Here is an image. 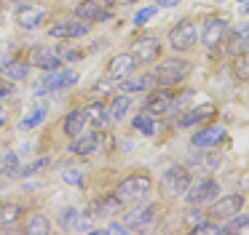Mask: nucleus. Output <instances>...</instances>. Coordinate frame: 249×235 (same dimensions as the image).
<instances>
[{
  "label": "nucleus",
  "instance_id": "6ab92c4d",
  "mask_svg": "<svg viewBox=\"0 0 249 235\" xmlns=\"http://www.w3.org/2000/svg\"><path fill=\"white\" fill-rule=\"evenodd\" d=\"M225 43H228V53H241L249 51V24H236L231 32H225Z\"/></svg>",
  "mask_w": 249,
  "mask_h": 235
},
{
  "label": "nucleus",
  "instance_id": "6e6552de",
  "mask_svg": "<svg viewBox=\"0 0 249 235\" xmlns=\"http://www.w3.org/2000/svg\"><path fill=\"white\" fill-rule=\"evenodd\" d=\"M89 32V21L83 19H59L49 27V35L54 40H75V37H83Z\"/></svg>",
  "mask_w": 249,
  "mask_h": 235
},
{
  "label": "nucleus",
  "instance_id": "bb28decb",
  "mask_svg": "<svg viewBox=\"0 0 249 235\" xmlns=\"http://www.w3.org/2000/svg\"><path fill=\"white\" fill-rule=\"evenodd\" d=\"M19 217H22V206L19 203H0V233L11 227Z\"/></svg>",
  "mask_w": 249,
  "mask_h": 235
},
{
  "label": "nucleus",
  "instance_id": "c756f323",
  "mask_svg": "<svg viewBox=\"0 0 249 235\" xmlns=\"http://www.w3.org/2000/svg\"><path fill=\"white\" fill-rule=\"evenodd\" d=\"M233 75H236V80L249 83V51H241L233 56Z\"/></svg>",
  "mask_w": 249,
  "mask_h": 235
},
{
  "label": "nucleus",
  "instance_id": "c9c22d12",
  "mask_svg": "<svg viewBox=\"0 0 249 235\" xmlns=\"http://www.w3.org/2000/svg\"><path fill=\"white\" fill-rule=\"evenodd\" d=\"M156 11H158V5H147V8H140V11H137V16H134V24H137V27H145V21H150L153 16H156Z\"/></svg>",
  "mask_w": 249,
  "mask_h": 235
},
{
  "label": "nucleus",
  "instance_id": "393cba45",
  "mask_svg": "<svg viewBox=\"0 0 249 235\" xmlns=\"http://www.w3.org/2000/svg\"><path fill=\"white\" fill-rule=\"evenodd\" d=\"M156 72L153 75H140V78H124V83H121V88H124V94H134V91H145L150 88V85H156Z\"/></svg>",
  "mask_w": 249,
  "mask_h": 235
},
{
  "label": "nucleus",
  "instance_id": "de8ad7c7",
  "mask_svg": "<svg viewBox=\"0 0 249 235\" xmlns=\"http://www.w3.org/2000/svg\"><path fill=\"white\" fill-rule=\"evenodd\" d=\"M0 14H3V5H0Z\"/></svg>",
  "mask_w": 249,
  "mask_h": 235
},
{
  "label": "nucleus",
  "instance_id": "1a4fd4ad",
  "mask_svg": "<svg viewBox=\"0 0 249 235\" xmlns=\"http://www.w3.org/2000/svg\"><path fill=\"white\" fill-rule=\"evenodd\" d=\"M217 195H220V185H217V179H212V176H206V179H201V182H196V185H190L188 192H185V198H188L190 206L209 203V201H214Z\"/></svg>",
  "mask_w": 249,
  "mask_h": 235
},
{
  "label": "nucleus",
  "instance_id": "9d476101",
  "mask_svg": "<svg viewBox=\"0 0 249 235\" xmlns=\"http://www.w3.org/2000/svg\"><path fill=\"white\" fill-rule=\"evenodd\" d=\"M225 32H228V21L222 19V16H209V19L204 21V27H201L198 37L206 48H214L225 40Z\"/></svg>",
  "mask_w": 249,
  "mask_h": 235
},
{
  "label": "nucleus",
  "instance_id": "49530a36",
  "mask_svg": "<svg viewBox=\"0 0 249 235\" xmlns=\"http://www.w3.org/2000/svg\"><path fill=\"white\" fill-rule=\"evenodd\" d=\"M244 11H247V14H249V5H244Z\"/></svg>",
  "mask_w": 249,
  "mask_h": 235
},
{
  "label": "nucleus",
  "instance_id": "aec40b11",
  "mask_svg": "<svg viewBox=\"0 0 249 235\" xmlns=\"http://www.w3.org/2000/svg\"><path fill=\"white\" fill-rule=\"evenodd\" d=\"M222 139H225V128L222 126H209L204 128V131H196L193 134V147H214V144H220Z\"/></svg>",
  "mask_w": 249,
  "mask_h": 235
},
{
  "label": "nucleus",
  "instance_id": "4be33fe9",
  "mask_svg": "<svg viewBox=\"0 0 249 235\" xmlns=\"http://www.w3.org/2000/svg\"><path fill=\"white\" fill-rule=\"evenodd\" d=\"M83 112H86L89 123H94L97 128H107L110 120H113V115H110V107H105L102 101H91V104L83 107Z\"/></svg>",
  "mask_w": 249,
  "mask_h": 235
},
{
  "label": "nucleus",
  "instance_id": "473e14b6",
  "mask_svg": "<svg viewBox=\"0 0 249 235\" xmlns=\"http://www.w3.org/2000/svg\"><path fill=\"white\" fill-rule=\"evenodd\" d=\"M249 224V217L247 214H236V219H225V224L220 227V233H236V230H241V227H247Z\"/></svg>",
  "mask_w": 249,
  "mask_h": 235
},
{
  "label": "nucleus",
  "instance_id": "9b49d317",
  "mask_svg": "<svg viewBox=\"0 0 249 235\" xmlns=\"http://www.w3.org/2000/svg\"><path fill=\"white\" fill-rule=\"evenodd\" d=\"M131 56L137 59V64L158 62V56H161V40H158V37H140V40H134V46H131Z\"/></svg>",
  "mask_w": 249,
  "mask_h": 235
},
{
  "label": "nucleus",
  "instance_id": "7ed1b4c3",
  "mask_svg": "<svg viewBox=\"0 0 249 235\" xmlns=\"http://www.w3.org/2000/svg\"><path fill=\"white\" fill-rule=\"evenodd\" d=\"M190 69H193V64L185 59H163L156 67V80L158 85H177L190 75Z\"/></svg>",
  "mask_w": 249,
  "mask_h": 235
},
{
  "label": "nucleus",
  "instance_id": "39448f33",
  "mask_svg": "<svg viewBox=\"0 0 249 235\" xmlns=\"http://www.w3.org/2000/svg\"><path fill=\"white\" fill-rule=\"evenodd\" d=\"M196 40H198V30H196V24L190 19H182L177 21V24L169 30V46L174 48V51H190V48L196 46Z\"/></svg>",
  "mask_w": 249,
  "mask_h": 235
},
{
  "label": "nucleus",
  "instance_id": "f704fd0d",
  "mask_svg": "<svg viewBox=\"0 0 249 235\" xmlns=\"http://www.w3.org/2000/svg\"><path fill=\"white\" fill-rule=\"evenodd\" d=\"M43 120H46V107H38V110H35L33 115H27V118H24V120L19 123V126H22L24 131H27V128H35L38 123H43Z\"/></svg>",
  "mask_w": 249,
  "mask_h": 235
},
{
  "label": "nucleus",
  "instance_id": "2f4dec72",
  "mask_svg": "<svg viewBox=\"0 0 249 235\" xmlns=\"http://www.w3.org/2000/svg\"><path fill=\"white\" fill-rule=\"evenodd\" d=\"M78 208H72V206H67V208H62L59 211V227L62 230H72L75 227V222H78Z\"/></svg>",
  "mask_w": 249,
  "mask_h": 235
},
{
  "label": "nucleus",
  "instance_id": "a878e982",
  "mask_svg": "<svg viewBox=\"0 0 249 235\" xmlns=\"http://www.w3.org/2000/svg\"><path fill=\"white\" fill-rule=\"evenodd\" d=\"M24 233L27 235H49L51 233L49 217H43V214H33V217H27V222H24Z\"/></svg>",
  "mask_w": 249,
  "mask_h": 235
},
{
  "label": "nucleus",
  "instance_id": "c03bdc74",
  "mask_svg": "<svg viewBox=\"0 0 249 235\" xmlns=\"http://www.w3.org/2000/svg\"><path fill=\"white\" fill-rule=\"evenodd\" d=\"M6 118H8V112H6V107H0V126L6 123Z\"/></svg>",
  "mask_w": 249,
  "mask_h": 235
},
{
  "label": "nucleus",
  "instance_id": "cd10ccee",
  "mask_svg": "<svg viewBox=\"0 0 249 235\" xmlns=\"http://www.w3.org/2000/svg\"><path fill=\"white\" fill-rule=\"evenodd\" d=\"M212 110H214V107H209V104H204V107H196L193 112L188 110V112H185V115L177 120V126H179V128H190V126H196V123H201L204 118H209V115H212Z\"/></svg>",
  "mask_w": 249,
  "mask_h": 235
},
{
  "label": "nucleus",
  "instance_id": "ea45409f",
  "mask_svg": "<svg viewBox=\"0 0 249 235\" xmlns=\"http://www.w3.org/2000/svg\"><path fill=\"white\" fill-rule=\"evenodd\" d=\"M72 230H75V233H94L91 224H89L86 219H81V217H78V222H75V227H72Z\"/></svg>",
  "mask_w": 249,
  "mask_h": 235
},
{
  "label": "nucleus",
  "instance_id": "f3484780",
  "mask_svg": "<svg viewBox=\"0 0 249 235\" xmlns=\"http://www.w3.org/2000/svg\"><path fill=\"white\" fill-rule=\"evenodd\" d=\"M121 206H124V203H121V198L113 192V195L97 198V201H91V203H89L86 217H89V219H97V217H110V214H115Z\"/></svg>",
  "mask_w": 249,
  "mask_h": 235
},
{
  "label": "nucleus",
  "instance_id": "0eeeda50",
  "mask_svg": "<svg viewBox=\"0 0 249 235\" xmlns=\"http://www.w3.org/2000/svg\"><path fill=\"white\" fill-rule=\"evenodd\" d=\"M241 206H244V198L238 195V192H233V195H217L214 201H212L206 217H209L212 222H214V219H231L241 211Z\"/></svg>",
  "mask_w": 249,
  "mask_h": 235
},
{
  "label": "nucleus",
  "instance_id": "a211bd4d",
  "mask_svg": "<svg viewBox=\"0 0 249 235\" xmlns=\"http://www.w3.org/2000/svg\"><path fill=\"white\" fill-rule=\"evenodd\" d=\"M99 134L97 131H83L81 136H75L70 142V152H75V155H81V158H86V155H94V152H99Z\"/></svg>",
  "mask_w": 249,
  "mask_h": 235
},
{
  "label": "nucleus",
  "instance_id": "4c0bfd02",
  "mask_svg": "<svg viewBox=\"0 0 249 235\" xmlns=\"http://www.w3.org/2000/svg\"><path fill=\"white\" fill-rule=\"evenodd\" d=\"M11 94H14V80H8L6 75H0V99H6Z\"/></svg>",
  "mask_w": 249,
  "mask_h": 235
},
{
  "label": "nucleus",
  "instance_id": "72a5a7b5",
  "mask_svg": "<svg viewBox=\"0 0 249 235\" xmlns=\"http://www.w3.org/2000/svg\"><path fill=\"white\" fill-rule=\"evenodd\" d=\"M56 53L62 56V62H78V59H83V48H75V46H59Z\"/></svg>",
  "mask_w": 249,
  "mask_h": 235
},
{
  "label": "nucleus",
  "instance_id": "423d86ee",
  "mask_svg": "<svg viewBox=\"0 0 249 235\" xmlns=\"http://www.w3.org/2000/svg\"><path fill=\"white\" fill-rule=\"evenodd\" d=\"M156 214H158V208L153 206V203H137L131 211H126V217H124V224L129 230H134V233H145L147 227L153 224V219H156Z\"/></svg>",
  "mask_w": 249,
  "mask_h": 235
},
{
  "label": "nucleus",
  "instance_id": "f03ea898",
  "mask_svg": "<svg viewBox=\"0 0 249 235\" xmlns=\"http://www.w3.org/2000/svg\"><path fill=\"white\" fill-rule=\"evenodd\" d=\"M190 179H193V176H190V168H185V166H169V168L161 174V192H163V198H169V201L185 198L188 187L193 185Z\"/></svg>",
  "mask_w": 249,
  "mask_h": 235
},
{
  "label": "nucleus",
  "instance_id": "79ce46f5",
  "mask_svg": "<svg viewBox=\"0 0 249 235\" xmlns=\"http://www.w3.org/2000/svg\"><path fill=\"white\" fill-rule=\"evenodd\" d=\"M126 230H129V227H126V224H121V222H113V224H110V227H107V233H113V235H124Z\"/></svg>",
  "mask_w": 249,
  "mask_h": 235
},
{
  "label": "nucleus",
  "instance_id": "20e7f679",
  "mask_svg": "<svg viewBox=\"0 0 249 235\" xmlns=\"http://www.w3.org/2000/svg\"><path fill=\"white\" fill-rule=\"evenodd\" d=\"M78 83V72L75 69H67V67H62V69H54V72H46L43 78H40V83H38V88H35V96H40V94H49V91H65V88H72V85Z\"/></svg>",
  "mask_w": 249,
  "mask_h": 235
},
{
  "label": "nucleus",
  "instance_id": "09e8293b",
  "mask_svg": "<svg viewBox=\"0 0 249 235\" xmlns=\"http://www.w3.org/2000/svg\"><path fill=\"white\" fill-rule=\"evenodd\" d=\"M241 3H247V0H241Z\"/></svg>",
  "mask_w": 249,
  "mask_h": 235
},
{
  "label": "nucleus",
  "instance_id": "58836bf2",
  "mask_svg": "<svg viewBox=\"0 0 249 235\" xmlns=\"http://www.w3.org/2000/svg\"><path fill=\"white\" fill-rule=\"evenodd\" d=\"M193 233H220V227H217V224H212V222H201V224H196L193 227Z\"/></svg>",
  "mask_w": 249,
  "mask_h": 235
},
{
  "label": "nucleus",
  "instance_id": "a19ab883",
  "mask_svg": "<svg viewBox=\"0 0 249 235\" xmlns=\"http://www.w3.org/2000/svg\"><path fill=\"white\" fill-rule=\"evenodd\" d=\"M65 179L70 182V185H83V176L78 174V171H67V174H65Z\"/></svg>",
  "mask_w": 249,
  "mask_h": 235
},
{
  "label": "nucleus",
  "instance_id": "5701e85b",
  "mask_svg": "<svg viewBox=\"0 0 249 235\" xmlns=\"http://www.w3.org/2000/svg\"><path fill=\"white\" fill-rule=\"evenodd\" d=\"M0 75H6L8 80H24L30 75V64L22 62V59H6V62H0Z\"/></svg>",
  "mask_w": 249,
  "mask_h": 235
},
{
  "label": "nucleus",
  "instance_id": "4468645a",
  "mask_svg": "<svg viewBox=\"0 0 249 235\" xmlns=\"http://www.w3.org/2000/svg\"><path fill=\"white\" fill-rule=\"evenodd\" d=\"M134 67H137V59L131 56V53H115L107 62V78L110 80H124V78H129V75H134Z\"/></svg>",
  "mask_w": 249,
  "mask_h": 235
},
{
  "label": "nucleus",
  "instance_id": "b1692460",
  "mask_svg": "<svg viewBox=\"0 0 249 235\" xmlns=\"http://www.w3.org/2000/svg\"><path fill=\"white\" fill-rule=\"evenodd\" d=\"M0 174L11 176V179L22 176V163H19L17 152H11V150H0Z\"/></svg>",
  "mask_w": 249,
  "mask_h": 235
},
{
  "label": "nucleus",
  "instance_id": "ddd939ff",
  "mask_svg": "<svg viewBox=\"0 0 249 235\" xmlns=\"http://www.w3.org/2000/svg\"><path fill=\"white\" fill-rule=\"evenodd\" d=\"M49 19V11L43 5H19L17 8V24L22 30H35Z\"/></svg>",
  "mask_w": 249,
  "mask_h": 235
},
{
  "label": "nucleus",
  "instance_id": "f257e3e1",
  "mask_svg": "<svg viewBox=\"0 0 249 235\" xmlns=\"http://www.w3.org/2000/svg\"><path fill=\"white\" fill-rule=\"evenodd\" d=\"M153 192V182L150 176L145 174H131L126 179H121L115 195L121 198V203H129V206H137V203H145L147 195Z\"/></svg>",
  "mask_w": 249,
  "mask_h": 235
},
{
  "label": "nucleus",
  "instance_id": "7c9ffc66",
  "mask_svg": "<svg viewBox=\"0 0 249 235\" xmlns=\"http://www.w3.org/2000/svg\"><path fill=\"white\" fill-rule=\"evenodd\" d=\"M131 110V99L126 94H118L113 99V104H110V115H113V120H124L126 115H129Z\"/></svg>",
  "mask_w": 249,
  "mask_h": 235
},
{
  "label": "nucleus",
  "instance_id": "f8f14e48",
  "mask_svg": "<svg viewBox=\"0 0 249 235\" xmlns=\"http://www.w3.org/2000/svg\"><path fill=\"white\" fill-rule=\"evenodd\" d=\"M30 62H33V67L43 69V72H54V69H62V67H65V62H62V56L56 53V48H49V46L33 48V56H30Z\"/></svg>",
  "mask_w": 249,
  "mask_h": 235
},
{
  "label": "nucleus",
  "instance_id": "2eb2a0df",
  "mask_svg": "<svg viewBox=\"0 0 249 235\" xmlns=\"http://www.w3.org/2000/svg\"><path fill=\"white\" fill-rule=\"evenodd\" d=\"M75 16L83 21H89V24H97V21L110 19V11H107V5L97 3V0H83V3L75 5Z\"/></svg>",
  "mask_w": 249,
  "mask_h": 235
},
{
  "label": "nucleus",
  "instance_id": "a18cd8bd",
  "mask_svg": "<svg viewBox=\"0 0 249 235\" xmlns=\"http://www.w3.org/2000/svg\"><path fill=\"white\" fill-rule=\"evenodd\" d=\"M97 3H102V5H107V8H110V5H115V0H97Z\"/></svg>",
  "mask_w": 249,
  "mask_h": 235
},
{
  "label": "nucleus",
  "instance_id": "412c9836",
  "mask_svg": "<svg viewBox=\"0 0 249 235\" xmlns=\"http://www.w3.org/2000/svg\"><path fill=\"white\" fill-rule=\"evenodd\" d=\"M86 126H89V118H86V112H83V110L67 112V115H65V123H62V128H65V134H67L70 139L81 136V134L86 131Z\"/></svg>",
  "mask_w": 249,
  "mask_h": 235
},
{
  "label": "nucleus",
  "instance_id": "c85d7f7f",
  "mask_svg": "<svg viewBox=\"0 0 249 235\" xmlns=\"http://www.w3.org/2000/svg\"><path fill=\"white\" fill-rule=\"evenodd\" d=\"M131 126H134L140 134H145V136H153V134H156V115H150V112L145 110L142 115H134Z\"/></svg>",
  "mask_w": 249,
  "mask_h": 235
},
{
  "label": "nucleus",
  "instance_id": "dca6fc26",
  "mask_svg": "<svg viewBox=\"0 0 249 235\" xmlns=\"http://www.w3.org/2000/svg\"><path fill=\"white\" fill-rule=\"evenodd\" d=\"M172 107H174L172 88H156L150 96H147V101H145V110L150 112V115H163V112H169Z\"/></svg>",
  "mask_w": 249,
  "mask_h": 235
},
{
  "label": "nucleus",
  "instance_id": "37998d69",
  "mask_svg": "<svg viewBox=\"0 0 249 235\" xmlns=\"http://www.w3.org/2000/svg\"><path fill=\"white\" fill-rule=\"evenodd\" d=\"M179 0H158V5H161V8H172V5H177Z\"/></svg>",
  "mask_w": 249,
  "mask_h": 235
},
{
  "label": "nucleus",
  "instance_id": "e433bc0d",
  "mask_svg": "<svg viewBox=\"0 0 249 235\" xmlns=\"http://www.w3.org/2000/svg\"><path fill=\"white\" fill-rule=\"evenodd\" d=\"M46 166H49V158L33 160V163H30V166H22V176H33V174H38V171H43Z\"/></svg>",
  "mask_w": 249,
  "mask_h": 235
}]
</instances>
